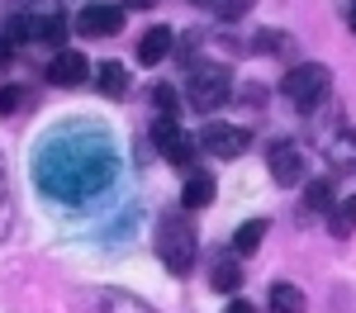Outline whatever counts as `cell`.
<instances>
[{
	"label": "cell",
	"mask_w": 356,
	"mask_h": 313,
	"mask_svg": "<svg viewBox=\"0 0 356 313\" xmlns=\"http://www.w3.org/2000/svg\"><path fill=\"white\" fill-rule=\"evenodd\" d=\"M328 90H332V76H328L323 62H300V67H290L285 81H280V95L295 100V110H304V114L318 110V105L328 100Z\"/></svg>",
	"instance_id": "1"
},
{
	"label": "cell",
	"mask_w": 356,
	"mask_h": 313,
	"mask_svg": "<svg viewBox=\"0 0 356 313\" xmlns=\"http://www.w3.org/2000/svg\"><path fill=\"white\" fill-rule=\"evenodd\" d=\"M233 95V71L223 62H195L191 67V105L200 114H214Z\"/></svg>",
	"instance_id": "2"
},
{
	"label": "cell",
	"mask_w": 356,
	"mask_h": 313,
	"mask_svg": "<svg viewBox=\"0 0 356 313\" xmlns=\"http://www.w3.org/2000/svg\"><path fill=\"white\" fill-rule=\"evenodd\" d=\"M157 252H162V266L171 276H186L195 261V228L181 219V214H171L162 219V232H157Z\"/></svg>",
	"instance_id": "3"
},
{
	"label": "cell",
	"mask_w": 356,
	"mask_h": 313,
	"mask_svg": "<svg viewBox=\"0 0 356 313\" xmlns=\"http://www.w3.org/2000/svg\"><path fill=\"white\" fill-rule=\"evenodd\" d=\"M200 147H204L209 157L233 162V157H243L247 147H252V133H247V128H238V124H209V128L200 133Z\"/></svg>",
	"instance_id": "4"
},
{
	"label": "cell",
	"mask_w": 356,
	"mask_h": 313,
	"mask_svg": "<svg viewBox=\"0 0 356 313\" xmlns=\"http://www.w3.org/2000/svg\"><path fill=\"white\" fill-rule=\"evenodd\" d=\"M119 28H124V5H110V0L86 5L81 15H76V33H81V38H110Z\"/></svg>",
	"instance_id": "5"
},
{
	"label": "cell",
	"mask_w": 356,
	"mask_h": 313,
	"mask_svg": "<svg viewBox=\"0 0 356 313\" xmlns=\"http://www.w3.org/2000/svg\"><path fill=\"white\" fill-rule=\"evenodd\" d=\"M152 147L162 152L171 167H191V138L176 128V119H157V128H152Z\"/></svg>",
	"instance_id": "6"
},
{
	"label": "cell",
	"mask_w": 356,
	"mask_h": 313,
	"mask_svg": "<svg viewBox=\"0 0 356 313\" xmlns=\"http://www.w3.org/2000/svg\"><path fill=\"white\" fill-rule=\"evenodd\" d=\"M271 176L280 180V185H300V180H304L300 142H271Z\"/></svg>",
	"instance_id": "7"
},
{
	"label": "cell",
	"mask_w": 356,
	"mask_h": 313,
	"mask_svg": "<svg viewBox=\"0 0 356 313\" xmlns=\"http://www.w3.org/2000/svg\"><path fill=\"white\" fill-rule=\"evenodd\" d=\"M48 81L53 85H86L90 81V57H81V53H57L53 62H48Z\"/></svg>",
	"instance_id": "8"
},
{
	"label": "cell",
	"mask_w": 356,
	"mask_h": 313,
	"mask_svg": "<svg viewBox=\"0 0 356 313\" xmlns=\"http://www.w3.org/2000/svg\"><path fill=\"white\" fill-rule=\"evenodd\" d=\"M166 53H171V28L152 24L143 38H138V62H143V67H157V62H166Z\"/></svg>",
	"instance_id": "9"
},
{
	"label": "cell",
	"mask_w": 356,
	"mask_h": 313,
	"mask_svg": "<svg viewBox=\"0 0 356 313\" xmlns=\"http://www.w3.org/2000/svg\"><path fill=\"white\" fill-rule=\"evenodd\" d=\"M181 204H186V209H204V204H214V176L191 171L186 185H181Z\"/></svg>",
	"instance_id": "10"
},
{
	"label": "cell",
	"mask_w": 356,
	"mask_h": 313,
	"mask_svg": "<svg viewBox=\"0 0 356 313\" xmlns=\"http://www.w3.org/2000/svg\"><path fill=\"white\" fill-rule=\"evenodd\" d=\"M266 304H271V313H304V294H300V285L275 280L271 294H266Z\"/></svg>",
	"instance_id": "11"
},
{
	"label": "cell",
	"mask_w": 356,
	"mask_h": 313,
	"mask_svg": "<svg viewBox=\"0 0 356 313\" xmlns=\"http://www.w3.org/2000/svg\"><path fill=\"white\" fill-rule=\"evenodd\" d=\"M304 209L309 214H328L332 209V180H304Z\"/></svg>",
	"instance_id": "12"
},
{
	"label": "cell",
	"mask_w": 356,
	"mask_h": 313,
	"mask_svg": "<svg viewBox=\"0 0 356 313\" xmlns=\"http://www.w3.org/2000/svg\"><path fill=\"white\" fill-rule=\"evenodd\" d=\"M261 237H266V219H252V223H243L238 232H233V252H238V256L257 252V247H261Z\"/></svg>",
	"instance_id": "13"
},
{
	"label": "cell",
	"mask_w": 356,
	"mask_h": 313,
	"mask_svg": "<svg viewBox=\"0 0 356 313\" xmlns=\"http://www.w3.org/2000/svg\"><path fill=\"white\" fill-rule=\"evenodd\" d=\"M95 85H100L105 95H124V90H129V71H124L119 62H100V71H95Z\"/></svg>",
	"instance_id": "14"
},
{
	"label": "cell",
	"mask_w": 356,
	"mask_h": 313,
	"mask_svg": "<svg viewBox=\"0 0 356 313\" xmlns=\"http://www.w3.org/2000/svg\"><path fill=\"white\" fill-rule=\"evenodd\" d=\"M33 24H38V28H29V33L43 38V43H53V48L67 38V19H62V15H43V19H33Z\"/></svg>",
	"instance_id": "15"
},
{
	"label": "cell",
	"mask_w": 356,
	"mask_h": 313,
	"mask_svg": "<svg viewBox=\"0 0 356 313\" xmlns=\"http://www.w3.org/2000/svg\"><path fill=\"white\" fill-rule=\"evenodd\" d=\"M328 214H332V219H328L332 237H342V242H347V237H352V214H356V204H352V199H342V204H332Z\"/></svg>",
	"instance_id": "16"
},
{
	"label": "cell",
	"mask_w": 356,
	"mask_h": 313,
	"mask_svg": "<svg viewBox=\"0 0 356 313\" xmlns=\"http://www.w3.org/2000/svg\"><path fill=\"white\" fill-rule=\"evenodd\" d=\"M257 53H280V57H295V43L285 38V33H257Z\"/></svg>",
	"instance_id": "17"
},
{
	"label": "cell",
	"mask_w": 356,
	"mask_h": 313,
	"mask_svg": "<svg viewBox=\"0 0 356 313\" xmlns=\"http://www.w3.org/2000/svg\"><path fill=\"white\" fill-rule=\"evenodd\" d=\"M257 0H214V10H219V24H238L247 10H252Z\"/></svg>",
	"instance_id": "18"
},
{
	"label": "cell",
	"mask_w": 356,
	"mask_h": 313,
	"mask_svg": "<svg viewBox=\"0 0 356 313\" xmlns=\"http://www.w3.org/2000/svg\"><path fill=\"white\" fill-rule=\"evenodd\" d=\"M238 280H243L238 261H214V289H238Z\"/></svg>",
	"instance_id": "19"
},
{
	"label": "cell",
	"mask_w": 356,
	"mask_h": 313,
	"mask_svg": "<svg viewBox=\"0 0 356 313\" xmlns=\"http://www.w3.org/2000/svg\"><path fill=\"white\" fill-rule=\"evenodd\" d=\"M152 105L162 110V119H171V114H176V105H181V100H176V85L157 81V85H152Z\"/></svg>",
	"instance_id": "20"
},
{
	"label": "cell",
	"mask_w": 356,
	"mask_h": 313,
	"mask_svg": "<svg viewBox=\"0 0 356 313\" xmlns=\"http://www.w3.org/2000/svg\"><path fill=\"white\" fill-rule=\"evenodd\" d=\"M105 313H152V309H143L134 294H110L105 299Z\"/></svg>",
	"instance_id": "21"
},
{
	"label": "cell",
	"mask_w": 356,
	"mask_h": 313,
	"mask_svg": "<svg viewBox=\"0 0 356 313\" xmlns=\"http://www.w3.org/2000/svg\"><path fill=\"white\" fill-rule=\"evenodd\" d=\"M24 100H29L24 85H5V90H0V114H15L19 105H24Z\"/></svg>",
	"instance_id": "22"
},
{
	"label": "cell",
	"mask_w": 356,
	"mask_h": 313,
	"mask_svg": "<svg viewBox=\"0 0 356 313\" xmlns=\"http://www.w3.org/2000/svg\"><path fill=\"white\" fill-rule=\"evenodd\" d=\"M10 228H15V199L0 185V237H10Z\"/></svg>",
	"instance_id": "23"
},
{
	"label": "cell",
	"mask_w": 356,
	"mask_h": 313,
	"mask_svg": "<svg viewBox=\"0 0 356 313\" xmlns=\"http://www.w3.org/2000/svg\"><path fill=\"white\" fill-rule=\"evenodd\" d=\"M223 313H257V309H252V304H243V299H233V304H228Z\"/></svg>",
	"instance_id": "24"
},
{
	"label": "cell",
	"mask_w": 356,
	"mask_h": 313,
	"mask_svg": "<svg viewBox=\"0 0 356 313\" xmlns=\"http://www.w3.org/2000/svg\"><path fill=\"white\" fill-rule=\"evenodd\" d=\"M10 53H15V48H10V43L0 38V67H10Z\"/></svg>",
	"instance_id": "25"
},
{
	"label": "cell",
	"mask_w": 356,
	"mask_h": 313,
	"mask_svg": "<svg viewBox=\"0 0 356 313\" xmlns=\"http://www.w3.org/2000/svg\"><path fill=\"white\" fill-rule=\"evenodd\" d=\"M124 5H134V10H152L157 0H124Z\"/></svg>",
	"instance_id": "26"
},
{
	"label": "cell",
	"mask_w": 356,
	"mask_h": 313,
	"mask_svg": "<svg viewBox=\"0 0 356 313\" xmlns=\"http://www.w3.org/2000/svg\"><path fill=\"white\" fill-rule=\"evenodd\" d=\"M191 5H209V0H191Z\"/></svg>",
	"instance_id": "27"
}]
</instances>
